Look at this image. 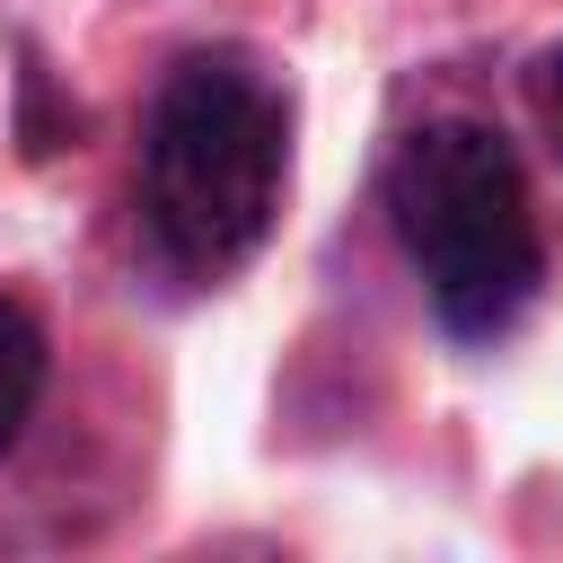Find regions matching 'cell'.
Wrapping results in <instances>:
<instances>
[{"instance_id": "3", "label": "cell", "mask_w": 563, "mask_h": 563, "mask_svg": "<svg viewBox=\"0 0 563 563\" xmlns=\"http://www.w3.org/2000/svg\"><path fill=\"white\" fill-rule=\"evenodd\" d=\"M35 396H44V325L18 299H0V457L35 422Z\"/></svg>"}, {"instance_id": "4", "label": "cell", "mask_w": 563, "mask_h": 563, "mask_svg": "<svg viewBox=\"0 0 563 563\" xmlns=\"http://www.w3.org/2000/svg\"><path fill=\"white\" fill-rule=\"evenodd\" d=\"M545 106H554V114H563V44H554V53H545Z\"/></svg>"}, {"instance_id": "2", "label": "cell", "mask_w": 563, "mask_h": 563, "mask_svg": "<svg viewBox=\"0 0 563 563\" xmlns=\"http://www.w3.org/2000/svg\"><path fill=\"white\" fill-rule=\"evenodd\" d=\"M387 229L449 343H501L545 299V220L484 114H422L387 158Z\"/></svg>"}, {"instance_id": "1", "label": "cell", "mask_w": 563, "mask_h": 563, "mask_svg": "<svg viewBox=\"0 0 563 563\" xmlns=\"http://www.w3.org/2000/svg\"><path fill=\"white\" fill-rule=\"evenodd\" d=\"M290 185V88L246 44H194L167 62L141 114L132 238L167 290H220L282 220Z\"/></svg>"}]
</instances>
